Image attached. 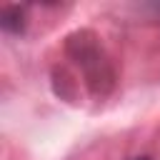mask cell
<instances>
[{
  "label": "cell",
  "mask_w": 160,
  "mask_h": 160,
  "mask_svg": "<svg viewBox=\"0 0 160 160\" xmlns=\"http://www.w3.org/2000/svg\"><path fill=\"white\" fill-rule=\"evenodd\" d=\"M130 160H150L148 155H138V158H130Z\"/></svg>",
  "instance_id": "7a4b0ae2"
},
{
  "label": "cell",
  "mask_w": 160,
  "mask_h": 160,
  "mask_svg": "<svg viewBox=\"0 0 160 160\" xmlns=\"http://www.w3.org/2000/svg\"><path fill=\"white\" fill-rule=\"evenodd\" d=\"M0 28L5 32H22L25 30V12L20 5H0Z\"/></svg>",
  "instance_id": "6da1fadb"
}]
</instances>
